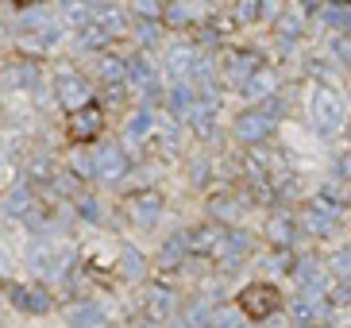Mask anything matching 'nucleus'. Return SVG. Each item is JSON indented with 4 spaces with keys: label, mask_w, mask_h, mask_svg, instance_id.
Returning <instances> with one entry per match:
<instances>
[{
    "label": "nucleus",
    "mask_w": 351,
    "mask_h": 328,
    "mask_svg": "<svg viewBox=\"0 0 351 328\" xmlns=\"http://www.w3.org/2000/svg\"><path fill=\"white\" fill-rule=\"evenodd\" d=\"M101 124H104L101 104L85 101L82 108H73V113H70V124H66V132H70L73 143H89V139H97V135H101Z\"/></svg>",
    "instance_id": "f03ea898"
},
{
    "label": "nucleus",
    "mask_w": 351,
    "mask_h": 328,
    "mask_svg": "<svg viewBox=\"0 0 351 328\" xmlns=\"http://www.w3.org/2000/svg\"><path fill=\"white\" fill-rule=\"evenodd\" d=\"M239 309L247 313V317H270L274 309H282V294L278 286H270V282H255L239 294Z\"/></svg>",
    "instance_id": "f257e3e1"
}]
</instances>
